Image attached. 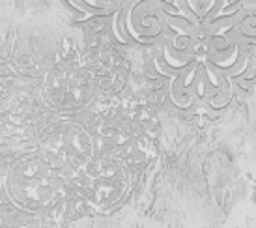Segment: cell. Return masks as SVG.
<instances>
[{
    "mask_svg": "<svg viewBox=\"0 0 256 228\" xmlns=\"http://www.w3.org/2000/svg\"><path fill=\"white\" fill-rule=\"evenodd\" d=\"M8 192L26 212L52 210L70 198L68 180L43 156L22 157L8 174Z\"/></svg>",
    "mask_w": 256,
    "mask_h": 228,
    "instance_id": "1",
    "label": "cell"
},
{
    "mask_svg": "<svg viewBox=\"0 0 256 228\" xmlns=\"http://www.w3.org/2000/svg\"><path fill=\"white\" fill-rule=\"evenodd\" d=\"M131 186V170L110 156L96 154L68 180L70 196L98 210L118 206Z\"/></svg>",
    "mask_w": 256,
    "mask_h": 228,
    "instance_id": "2",
    "label": "cell"
},
{
    "mask_svg": "<svg viewBox=\"0 0 256 228\" xmlns=\"http://www.w3.org/2000/svg\"><path fill=\"white\" fill-rule=\"evenodd\" d=\"M42 156L70 180L96 156V140L84 128L64 124L50 129L40 142Z\"/></svg>",
    "mask_w": 256,
    "mask_h": 228,
    "instance_id": "3",
    "label": "cell"
},
{
    "mask_svg": "<svg viewBox=\"0 0 256 228\" xmlns=\"http://www.w3.org/2000/svg\"><path fill=\"white\" fill-rule=\"evenodd\" d=\"M47 86L50 90V98L60 107L68 108L73 105H80L82 100H86L90 75L82 68H70L68 64H62L50 72Z\"/></svg>",
    "mask_w": 256,
    "mask_h": 228,
    "instance_id": "4",
    "label": "cell"
},
{
    "mask_svg": "<svg viewBox=\"0 0 256 228\" xmlns=\"http://www.w3.org/2000/svg\"><path fill=\"white\" fill-rule=\"evenodd\" d=\"M78 17H114L133 0H62Z\"/></svg>",
    "mask_w": 256,
    "mask_h": 228,
    "instance_id": "5",
    "label": "cell"
}]
</instances>
